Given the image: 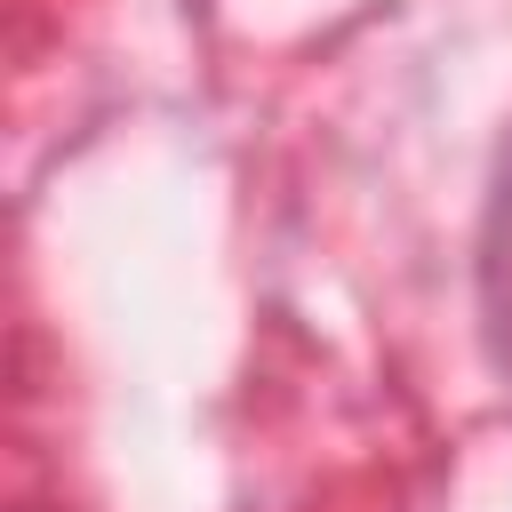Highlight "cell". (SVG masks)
<instances>
[{
  "mask_svg": "<svg viewBox=\"0 0 512 512\" xmlns=\"http://www.w3.org/2000/svg\"><path fill=\"white\" fill-rule=\"evenodd\" d=\"M480 336H488V360L496 376H512V144L496 152V176H488V208H480Z\"/></svg>",
  "mask_w": 512,
  "mask_h": 512,
  "instance_id": "obj_1",
  "label": "cell"
}]
</instances>
